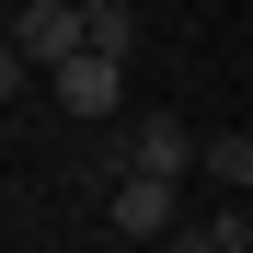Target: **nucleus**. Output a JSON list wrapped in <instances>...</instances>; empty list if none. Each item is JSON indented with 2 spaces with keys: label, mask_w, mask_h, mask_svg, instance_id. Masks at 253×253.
Masks as SVG:
<instances>
[{
  "label": "nucleus",
  "mask_w": 253,
  "mask_h": 253,
  "mask_svg": "<svg viewBox=\"0 0 253 253\" xmlns=\"http://www.w3.org/2000/svg\"><path fill=\"white\" fill-rule=\"evenodd\" d=\"M115 173H161V184H196V173H207V138H196L184 115H161V104H150V115H126V126H115Z\"/></svg>",
  "instance_id": "obj_1"
},
{
  "label": "nucleus",
  "mask_w": 253,
  "mask_h": 253,
  "mask_svg": "<svg viewBox=\"0 0 253 253\" xmlns=\"http://www.w3.org/2000/svg\"><path fill=\"white\" fill-rule=\"evenodd\" d=\"M12 58H35V69L92 58V12L81 0H12Z\"/></svg>",
  "instance_id": "obj_2"
},
{
  "label": "nucleus",
  "mask_w": 253,
  "mask_h": 253,
  "mask_svg": "<svg viewBox=\"0 0 253 253\" xmlns=\"http://www.w3.org/2000/svg\"><path fill=\"white\" fill-rule=\"evenodd\" d=\"M104 207H115V242H150V253L196 219V207H184V184H161V173H115V196H104Z\"/></svg>",
  "instance_id": "obj_3"
},
{
  "label": "nucleus",
  "mask_w": 253,
  "mask_h": 253,
  "mask_svg": "<svg viewBox=\"0 0 253 253\" xmlns=\"http://www.w3.org/2000/svg\"><path fill=\"white\" fill-rule=\"evenodd\" d=\"M46 92H58V115H81V126H115L126 58H69V69H46Z\"/></svg>",
  "instance_id": "obj_4"
},
{
  "label": "nucleus",
  "mask_w": 253,
  "mask_h": 253,
  "mask_svg": "<svg viewBox=\"0 0 253 253\" xmlns=\"http://www.w3.org/2000/svg\"><path fill=\"white\" fill-rule=\"evenodd\" d=\"M207 184H219V196H253V138H242V126L207 138Z\"/></svg>",
  "instance_id": "obj_5"
},
{
  "label": "nucleus",
  "mask_w": 253,
  "mask_h": 253,
  "mask_svg": "<svg viewBox=\"0 0 253 253\" xmlns=\"http://www.w3.org/2000/svg\"><path fill=\"white\" fill-rule=\"evenodd\" d=\"M92 12V58H138V12L126 0H81Z\"/></svg>",
  "instance_id": "obj_6"
}]
</instances>
